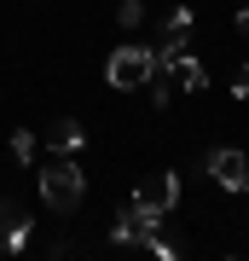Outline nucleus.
I'll list each match as a JSON object with an SVG mask.
<instances>
[{
	"label": "nucleus",
	"instance_id": "f257e3e1",
	"mask_svg": "<svg viewBox=\"0 0 249 261\" xmlns=\"http://www.w3.org/2000/svg\"><path fill=\"white\" fill-rule=\"evenodd\" d=\"M81 197H87V174H81L75 157H52V163L41 168V203L52 209V215H75Z\"/></svg>",
	"mask_w": 249,
	"mask_h": 261
},
{
	"label": "nucleus",
	"instance_id": "f03ea898",
	"mask_svg": "<svg viewBox=\"0 0 249 261\" xmlns=\"http://www.w3.org/2000/svg\"><path fill=\"white\" fill-rule=\"evenodd\" d=\"M151 70H157V58H151V47H139V41H128V47H116L110 58H104V82L116 87V93H133V87L151 82Z\"/></svg>",
	"mask_w": 249,
	"mask_h": 261
},
{
	"label": "nucleus",
	"instance_id": "7ed1b4c3",
	"mask_svg": "<svg viewBox=\"0 0 249 261\" xmlns=\"http://www.w3.org/2000/svg\"><path fill=\"white\" fill-rule=\"evenodd\" d=\"M157 232H162V215L151 203H139V197H128V203L116 209V221H110V244H122V250H133V244L145 250Z\"/></svg>",
	"mask_w": 249,
	"mask_h": 261
},
{
	"label": "nucleus",
	"instance_id": "20e7f679",
	"mask_svg": "<svg viewBox=\"0 0 249 261\" xmlns=\"http://www.w3.org/2000/svg\"><path fill=\"white\" fill-rule=\"evenodd\" d=\"M29 226H35V221L23 215L18 197H0V261H6V255H18L23 244H29Z\"/></svg>",
	"mask_w": 249,
	"mask_h": 261
},
{
	"label": "nucleus",
	"instance_id": "39448f33",
	"mask_svg": "<svg viewBox=\"0 0 249 261\" xmlns=\"http://www.w3.org/2000/svg\"><path fill=\"white\" fill-rule=\"evenodd\" d=\"M209 174L214 180H220V186L226 192H249V157H243V151H232V145H220V151H209Z\"/></svg>",
	"mask_w": 249,
	"mask_h": 261
},
{
	"label": "nucleus",
	"instance_id": "423d86ee",
	"mask_svg": "<svg viewBox=\"0 0 249 261\" xmlns=\"http://www.w3.org/2000/svg\"><path fill=\"white\" fill-rule=\"evenodd\" d=\"M139 203H151V209H157V215H168V209H174L180 203V174H168V168H157V174H145V180H139Z\"/></svg>",
	"mask_w": 249,
	"mask_h": 261
},
{
	"label": "nucleus",
	"instance_id": "0eeeda50",
	"mask_svg": "<svg viewBox=\"0 0 249 261\" xmlns=\"http://www.w3.org/2000/svg\"><path fill=\"white\" fill-rule=\"evenodd\" d=\"M168 75H174V87H185V93H203V87H209L203 58H191V53H180L174 64H168Z\"/></svg>",
	"mask_w": 249,
	"mask_h": 261
},
{
	"label": "nucleus",
	"instance_id": "6e6552de",
	"mask_svg": "<svg viewBox=\"0 0 249 261\" xmlns=\"http://www.w3.org/2000/svg\"><path fill=\"white\" fill-rule=\"evenodd\" d=\"M46 145H52L58 157H75V151L87 145V128H81V122H70V116H64V122H52V128H46Z\"/></svg>",
	"mask_w": 249,
	"mask_h": 261
},
{
	"label": "nucleus",
	"instance_id": "1a4fd4ad",
	"mask_svg": "<svg viewBox=\"0 0 249 261\" xmlns=\"http://www.w3.org/2000/svg\"><path fill=\"white\" fill-rule=\"evenodd\" d=\"M151 99H157V111L174 105V75H168V70H151Z\"/></svg>",
	"mask_w": 249,
	"mask_h": 261
},
{
	"label": "nucleus",
	"instance_id": "9d476101",
	"mask_svg": "<svg viewBox=\"0 0 249 261\" xmlns=\"http://www.w3.org/2000/svg\"><path fill=\"white\" fill-rule=\"evenodd\" d=\"M35 151H41L35 134H29V128H12V157H18V163H35Z\"/></svg>",
	"mask_w": 249,
	"mask_h": 261
},
{
	"label": "nucleus",
	"instance_id": "9b49d317",
	"mask_svg": "<svg viewBox=\"0 0 249 261\" xmlns=\"http://www.w3.org/2000/svg\"><path fill=\"white\" fill-rule=\"evenodd\" d=\"M116 23L122 29H139V23H145V0H122V6H116Z\"/></svg>",
	"mask_w": 249,
	"mask_h": 261
},
{
	"label": "nucleus",
	"instance_id": "f8f14e48",
	"mask_svg": "<svg viewBox=\"0 0 249 261\" xmlns=\"http://www.w3.org/2000/svg\"><path fill=\"white\" fill-rule=\"evenodd\" d=\"M232 99H249V64L238 70V82H232Z\"/></svg>",
	"mask_w": 249,
	"mask_h": 261
},
{
	"label": "nucleus",
	"instance_id": "ddd939ff",
	"mask_svg": "<svg viewBox=\"0 0 249 261\" xmlns=\"http://www.w3.org/2000/svg\"><path fill=\"white\" fill-rule=\"evenodd\" d=\"M232 23H238V35L249 41V6H243V12H238V18H232Z\"/></svg>",
	"mask_w": 249,
	"mask_h": 261
}]
</instances>
